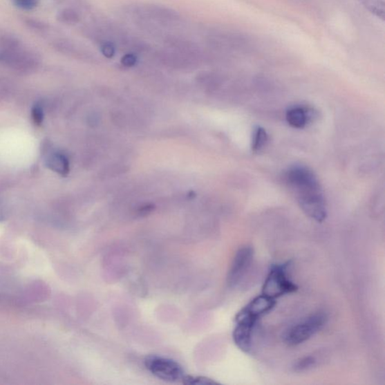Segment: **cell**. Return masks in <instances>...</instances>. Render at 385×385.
<instances>
[{
  "mask_svg": "<svg viewBox=\"0 0 385 385\" xmlns=\"http://www.w3.org/2000/svg\"><path fill=\"white\" fill-rule=\"evenodd\" d=\"M276 305V299L263 294L256 297L241 310L251 319L259 321L265 314L270 312Z\"/></svg>",
  "mask_w": 385,
  "mask_h": 385,
  "instance_id": "30bf717a",
  "label": "cell"
},
{
  "mask_svg": "<svg viewBox=\"0 0 385 385\" xmlns=\"http://www.w3.org/2000/svg\"><path fill=\"white\" fill-rule=\"evenodd\" d=\"M236 327L233 332L235 345L245 353H250L253 344V330L256 321L237 314L235 318Z\"/></svg>",
  "mask_w": 385,
  "mask_h": 385,
  "instance_id": "ba28073f",
  "label": "cell"
},
{
  "mask_svg": "<svg viewBox=\"0 0 385 385\" xmlns=\"http://www.w3.org/2000/svg\"><path fill=\"white\" fill-rule=\"evenodd\" d=\"M254 259L252 247L245 246L239 249L234 256L229 270L227 283L229 288L237 286L251 267Z\"/></svg>",
  "mask_w": 385,
  "mask_h": 385,
  "instance_id": "52a82bcc",
  "label": "cell"
},
{
  "mask_svg": "<svg viewBox=\"0 0 385 385\" xmlns=\"http://www.w3.org/2000/svg\"><path fill=\"white\" fill-rule=\"evenodd\" d=\"M125 13L142 24L172 25L180 20L178 13L172 8L156 4H134L125 8Z\"/></svg>",
  "mask_w": 385,
  "mask_h": 385,
  "instance_id": "3957f363",
  "label": "cell"
},
{
  "mask_svg": "<svg viewBox=\"0 0 385 385\" xmlns=\"http://www.w3.org/2000/svg\"><path fill=\"white\" fill-rule=\"evenodd\" d=\"M78 7L66 6L59 10L57 15L58 21L66 25H75L80 23L82 16Z\"/></svg>",
  "mask_w": 385,
  "mask_h": 385,
  "instance_id": "4fadbf2b",
  "label": "cell"
},
{
  "mask_svg": "<svg viewBox=\"0 0 385 385\" xmlns=\"http://www.w3.org/2000/svg\"><path fill=\"white\" fill-rule=\"evenodd\" d=\"M315 118V112L310 107L296 105L288 109L285 113L287 123L294 129H304Z\"/></svg>",
  "mask_w": 385,
  "mask_h": 385,
  "instance_id": "9c48e42d",
  "label": "cell"
},
{
  "mask_svg": "<svg viewBox=\"0 0 385 385\" xmlns=\"http://www.w3.org/2000/svg\"><path fill=\"white\" fill-rule=\"evenodd\" d=\"M46 166L54 172L66 176L70 172V162L67 158L58 152H50L45 158Z\"/></svg>",
  "mask_w": 385,
  "mask_h": 385,
  "instance_id": "7c38bea8",
  "label": "cell"
},
{
  "mask_svg": "<svg viewBox=\"0 0 385 385\" xmlns=\"http://www.w3.org/2000/svg\"><path fill=\"white\" fill-rule=\"evenodd\" d=\"M367 10L375 15L378 18H384V5L382 0H357Z\"/></svg>",
  "mask_w": 385,
  "mask_h": 385,
  "instance_id": "9a60e30c",
  "label": "cell"
},
{
  "mask_svg": "<svg viewBox=\"0 0 385 385\" xmlns=\"http://www.w3.org/2000/svg\"><path fill=\"white\" fill-rule=\"evenodd\" d=\"M0 62L18 71H30L36 67L39 58L34 50L12 36L0 37Z\"/></svg>",
  "mask_w": 385,
  "mask_h": 385,
  "instance_id": "7a4b0ae2",
  "label": "cell"
},
{
  "mask_svg": "<svg viewBox=\"0 0 385 385\" xmlns=\"http://www.w3.org/2000/svg\"><path fill=\"white\" fill-rule=\"evenodd\" d=\"M285 181L308 217L319 223L326 220V200L319 178L312 169L302 165L290 167L285 174Z\"/></svg>",
  "mask_w": 385,
  "mask_h": 385,
  "instance_id": "6da1fadb",
  "label": "cell"
},
{
  "mask_svg": "<svg viewBox=\"0 0 385 385\" xmlns=\"http://www.w3.org/2000/svg\"><path fill=\"white\" fill-rule=\"evenodd\" d=\"M269 140V135L264 128L259 126L255 128L252 135V149L254 152L263 150Z\"/></svg>",
  "mask_w": 385,
  "mask_h": 385,
  "instance_id": "5bb4252c",
  "label": "cell"
},
{
  "mask_svg": "<svg viewBox=\"0 0 385 385\" xmlns=\"http://www.w3.org/2000/svg\"><path fill=\"white\" fill-rule=\"evenodd\" d=\"M102 55L107 58H113L116 53V46L112 41L104 40L99 42Z\"/></svg>",
  "mask_w": 385,
  "mask_h": 385,
  "instance_id": "ac0fdd59",
  "label": "cell"
},
{
  "mask_svg": "<svg viewBox=\"0 0 385 385\" xmlns=\"http://www.w3.org/2000/svg\"><path fill=\"white\" fill-rule=\"evenodd\" d=\"M137 62V57L134 53H127L122 58V63L126 67H131L135 65Z\"/></svg>",
  "mask_w": 385,
  "mask_h": 385,
  "instance_id": "44dd1931",
  "label": "cell"
},
{
  "mask_svg": "<svg viewBox=\"0 0 385 385\" xmlns=\"http://www.w3.org/2000/svg\"><path fill=\"white\" fill-rule=\"evenodd\" d=\"M53 45L59 53L82 59H94L91 50L79 42L66 39H57L54 41Z\"/></svg>",
  "mask_w": 385,
  "mask_h": 385,
  "instance_id": "8fae6325",
  "label": "cell"
},
{
  "mask_svg": "<svg viewBox=\"0 0 385 385\" xmlns=\"http://www.w3.org/2000/svg\"><path fill=\"white\" fill-rule=\"evenodd\" d=\"M12 2L16 7L21 10L30 11L38 6L40 0H12Z\"/></svg>",
  "mask_w": 385,
  "mask_h": 385,
  "instance_id": "d6986e66",
  "label": "cell"
},
{
  "mask_svg": "<svg viewBox=\"0 0 385 385\" xmlns=\"http://www.w3.org/2000/svg\"><path fill=\"white\" fill-rule=\"evenodd\" d=\"M32 118L35 124L40 126L44 120V111L42 106L37 104L32 109Z\"/></svg>",
  "mask_w": 385,
  "mask_h": 385,
  "instance_id": "ffe728a7",
  "label": "cell"
},
{
  "mask_svg": "<svg viewBox=\"0 0 385 385\" xmlns=\"http://www.w3.org/2000/svg\"><path fill=\"white\" fill-rule=\"evenodd\" d=\"M144 366L153 375L162 381L182 382L185 376L182 366L172 359L151 355L145 358Z\"/></svg>",
  "mask_w": 385,
  "mask_h": 385,
  "instance_id": "8992f818",
  "label": "cell"
},
{
  "mask_svg": "<svg viewBox=\"0 0 385 385\" xmlns=\"http://www.w3.org/2000/svg\"><path fill=\"white\" fill-rule=\"evenodd\" d=\"M289 263L272 266L264 281L262 294L276 299L282 296L293 294L297 285L288 277Z\"/></svg>",
  "mask_w": 385,
  "mask_h": 385,
  "instance_id": "5b68a950",
  "label": "cell"
},
{
  "mask_svg": "<svg viewBox=\"0 0 385 385\" xmlns=\"http://www.w3.org/2000/svg\"><path fill=\"white\" fill-rule=\"evenodd\" d=\"M316 364L315 358L313 357H305L297 360L294 366L293 369L295 372H303L311 369Z\"/></svg>",
  "mask_w": 385,
  "mask_h": 385,
  "instance_id": "2e32d148",
  "label": "cell"
},
{
  "mask_svg": "<svg viewBox=\"0 0 385 385\" xmlns=\"http://www.w3.org/2000/svg\"><path fill=\"white\" fill-rule=\"evenodd\" d=\"M328 321L327 314L316 312L289 328L284 333L283 339L290 346L304 344L319 332Z\"/></svg>",
  "mask_w": 385,
  "mask_h": 385,
  "instance_id": "277c9868",
  "label": "cell"
},
{
  "mask_svg": "<svg viewBox=\"0 0 385 385\" xmlns=\"http://www.w3.org/2000/svg\"><path fill=\"white\" fill-rule=\"evenodd\" d=\"M182 383L185 384L191 385H208V384H218V383L212 379L204 377V376H192L185 375Z\"/></svg>",
  "mask_w": 385,
  "mask_h": 385,
  "instance_id": "e0dca14e",
  "label": "cell"
}]
</instances>
